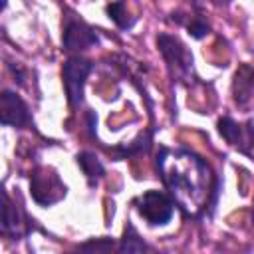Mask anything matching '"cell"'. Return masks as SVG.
<instances>
[{"label":"cell","instance_id":"obj_1","mask_svg":"<svg viewBox=\"0 0 254 254\" xmlns=\"http://www.w3.org/2000/svg\"><path fill=\"white\" fill-rule=\"evenodd\" d=\"M157 171L171 198L187 216H200L216 200V179L208 163L189 149L161 147Z\"/></svg>","mask_w":254,"mask_h":254},{"label":"cell","instance_id":"obj_2","mask_svg":"<svg viewBox=\"0 0 254 254\" xmlns=\"http://www.w3.org/2000/svg\"><path fill=\"white\" fill-rule=\"evenodd\" d=\"M157 46L167 62L171 77L177 81H189L192 75V54L189 52V48L177 36L167 32L157 36Z\"/></svg>","mask_w":254,"mask_h":254},{"label":"cell","instance_id":"obj_3","mask_svg":"<svg viewBox=\"0 0 254 254\" xmlns=\"http://www.w3.org/2000/svg\"><path fill=\"white\" fill-rule=\"evenodd\" d=\"M93 71V64L89 60H83L79 56L67 58L62 67V77H64V87L67 95L69 107H79L83 101V87L87 81V75Z\"/></svg>","mask_w":254,"mask_h":254},{"label":"cell","instance_id":"obj_4","mask_svg":"<svg viewBox=\"0 0 254 254\" xmlns=\"http://www.w3.org/2000/svg\"><path fill=\"white\" fill-rule=\"evenodd\" d=\"M62 44H64V50H67V52H81V50H87L91 46H97L99 36L77 14H73L71 10H65Z\"/></svg>","mask_w":254,"mask_h":254},{"label":"cell","instance_id":"obj_5","mask_svg":"<svg viewBox=\"0 0 254 254\" xmlns=\"http://www.w3.org/2000/svg\"><path fill=\"white\" fill-rule=\"evenodd\" d=\"M137 210L139 214L153 226L157 224H167L173 218L175 212V200L171 198V194L161 192V190H147L143 192L137 200Z\"/></svg>","mask_w":254,"mask_h":254},{"label":"cell","instance_id":"obj_6","mask_svg":"<svg viewBox=\"0 0 254 254\" xmlns=\"http://www.w3.org/2000/svg\"><path fill=\"white\" fill-rule=\"evenodd\" d=\"M30 192H32V198L38 204L50 206V204L58 202L60 198H64L65 187L62 185L60 177L54 171L36 169L30 177Z\"/></svg>","mask_w":254,"mask_h":254},{"label":"cell","instance_id":"obj_7","mask_svg":"<svg viewBox=\"0 0 254 254\" xmlns=\"http://www.w3.org/2000/svg\"><path fill=\"white\" fill-rule=\"evenodd\" d=\"M0 121L2 125H10V127H16V129H24L32 123V115L28 111V105L24 103V99L10 91V89H4L2 91V97H0Z\"/></svg>","mask_w":254,"mask_h":254},{"label":"cell","instance_id":"obj_8","mask_svg":"<svg viewBox=\"0 0 254 254\" xmlns=\"http://www.w3.org/2000/svg\"><path fill=\"white\" fill-rule=\"evenodd\" d=\"M234 101L240 107H246L248 103L254 101V69L250 65H240L238 71L234 73Z\"/></svg>","mask_w":254,"mask_h":254},{"label":"cell","instance_id":"obj_9","mask_svg":"<svg viewBox=\"0 0 254 254\" xmlns=\"http://www.w3.org/2000/svg\"><path fill=\"white\" fill-rule=\"evenodd\" d=\"M2 232L12 238H20L24 234V214L18 204H14L4 192V208H2Z\"/></svg>","mask_w":254,"mask_h":254},{"label":"cell","instance_id":"obj_10","mask_svg":"<svg viewBox=\"0 0 254 254\" xmlns=\"http://www.w3.org/2000/svg\"><path fill=\"white\" fill-rule=\"evenodd\" d=\"M75 161H77V165L81 167V171H83V175H85V179H87V183H89L91 187L105 175V167H103L101 161L95 157V153L81 151V153H77Z\"/></svg>","mask_w":254,"mask_h":254},{"label":"cell","instance_id":"obj_11","mask_svg":"<svg viewBox=\"0 0 254 254\" xmlns=\"http://www.w3.org/2000/svg\"><path fill=\"white\" fill-rule=\"evenodd\" d=\"M171 20L173 22H179V24H185L187 26V30H189V34L192 36V38H196V40H200V38H204L208 32H210V26H208V22L200 16V14H196V16H181V12H173L171 14Z\"/></svg>","mask_w":254,"mask_h":254},{"label":"cell","instance_id":"obj_12","mask_svg":"<svg viewBox=\"0 0 254 254\" xmlns=\"http://www.w3.org/2000/svg\"><path fill=\"white\" fill-rule=\"evenodd\" d=\"M143 250H151V246L137 234V230L133 228L131 222H127L123 238L119 242V252H143Z\"/></svg>","mask_w":254,"mask_h":254},{"label":"cell","instance_id":"obj_13","mask_svg":"<svg viewBox=\"0 0 254 254\" xmlns=\"http://www.w3.org/2000/svg\"><path fill=\"white\" fill-rule=\"evenodd\" d=\"M105 10H107L109 18H111L121 30H129V28L135 24V18L129 16V12H127V8H125L123 2H111V4H107Z\"/></svg>","mask_w":254,"mask_h":254},{"label":"cell","instance_id":"obj_14","mask_svg":"<svg viewBox=\"0 0 254 254\" xmlns=\"http://www.w3.org/2000/svg\"><path fill=\"white\" fill-rule=\"evenodd\" d=\"M149 145H151V133H145V135H139L127 147H115L113 151L117 153V159H125V157H133V155H139V153L147 151Z\"/></svg>","mask_w":254,"mask_h":254},{"label":"cell","instance_id":"obj_15","mask_svg":"<svg viewBox=\"0 0 254 254\" xmlns=\"http://www.w3.org/2000/svg\"><path fill=\"white\" fill-rule=\"evenodd\" d=\"M234 147H238L244 155L254 159V121H248L246 125H242L240 135H238Z\"/></svg>","mask_w":254,"mask_h":254},{"label":"cell","instance_id":"obj_16","mask_svg":"<svg viewBox=\"0 0 254 254\" xmlns=\"http://www.w3.org/2000/svg\"><path fill=\"white\" fill-rule=\"evenodd\" d=\"M240 129H242V125L236 123L232 117H220V119H218V133H220L230 145L236 143V139H238V135H240Z\"/></svg>","mask_w":254,"mask_h":254},{"label":"cell","instance_id":"obj_17","mask_svg":"<svg viewBox=\"0 0 254 254\" xmlns=\"http://www.w3.org/2000/svg\"><path fill=\"white\" fill-rule=\"evenodd\" d=\"M81 250H95V252H103V250H111L113 242L109 238H99V240H91V242H83L79 246Z\"/></svg>","mask_w":254,"mask_h":254},{"label":"cell","instance_id":"obj_18","mask_svg":"<svg viewBox=\"0 0 254 254\" xmlns=\"http://www.w3.org/2000/svg\"><path fill=\"white\" fill-rule=\"evenodd\" d=\"M10 69H12L14 77H18V83L22 85V83H24V71H22V67H20V65H14V64H10Z\"/></svg>","mask_w":254,"mask_h":254},{"label":"cell","instance_id":"obj_19","mask_svg":"<svg viewBox=\"0 0 254 254\" xmlns=\"http://www.w3.org/2000/svg\"><path fill=\"white\" fill-rule=\"evenodd\" d=\"M210 2H214L216 6H226V4L230 2V0H210Z\"/></svg>","mask_w":254,"mask_h":254}]
</instances>
